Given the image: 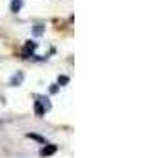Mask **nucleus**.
I'll return each mask as SVG.
<instances>
[{"mask_svg": "<svg viewBox=\"0 0 149 158\" xmlns=\"http://www.w3.org/2000/svg\"><path fill=\"white\" fill-rule=\"evenodd\" d=\"M36 47H37V43H36V41H28V43L24 45V48H23V56H24V58H28V54H32V52L36 50Z\"/></svg>", "mask_w": 149, "mask_h": 158, "instance_id": "1", "label": "nucleus"}, {"mask_svg": "<svg viewBox=\"0 0 149 158\" xmlns=\"http://www.w3.org/2000/svg\"><path fill=\"white\" fill-rule=\"evenodd\" d=\"M23 78H24V73H23V71H17V74H13V76H11L10 84H11V86H21Z\"/></svg>", "mask_w": 149, "mask_h": 158, "instance_id": "2", "label": "nucleus"}, {"mask_svg": "<svg viewBox=\"0 0 149 158\" xmlns=\"http://www.w3.org/2000/svg\"><path fill=\"white\" fill-rule=\"evenodd\" d=\"M56 151H58L56 145H45V147L39 151V154H41V156H50V154H54Z\"/></svg>", "mask_w": 149, "mask_h": 158, "instance_id": "3", "label": "nucleus"}, {"mask_svg": "<svg viewBox=\"0 0 149 158\" xmlns=\"http://www.w3.org/2000/svg\"><path fill=\"white\" fill-rule=\"evenodd\" d=\"M45 34V26L43 24H36L34 28H32V35L34 37H39V35H43Z\"/></svg>", "mask_w": 149, "mask_h": 158, "instance_id": "4", "label": "nucleus"}, {"mask_svg": "<svg viewBox=\"0 0 149 158\" xmlns=\"http://www.w3.org/2000/svg\"><path fill=\"white\" fill-rule=\"evenodd\" d=\"M21 8H23V0H11V4H10V10H11L13 13L21 11Z\"/></svg>", "mask_w": 149, "mask_h": 158, "instance_id": "5", "label": "nucleus"}, {"mask_svg": "<svg viewBox=\"0 0 149 158\" xmlns=\"http://www.w3.org/2000/svg\"><path fill=\"white\" fill-rule=\"evenodd\" d=\"M37 99H39L37 102H39V104H41V106L45 108V112H49V110L52 108V104H50V101H49L47 97H37Z\"/></svg>", "mask_w": 149, "mask_h": 158, "instance_id": "6", "label": "nucleus"}, {"mask_svg": "<svg viewBox=\"0 0 149 158\" xmlns=\"http://www.w3.org/2000/svg\"><path fill=\"white\" fill-rule=\"evenodd\" d=\"M34 114H36L37 117H43V115H45V108H43V106H41L37 101L34 102Z\"/></svg>", "mask_w": 149, "mask_h": 158, "instance_id": "7", "label": "nucleus"}, {"mask_svg": "<svg viewBox=\"0 0 149 158\" xmlns=\"http://www.w3.org/2000/svg\"><path fill=\"white\" fill-rule=\"evenodd\" d=\"M26 136H28V138H32V139H36V141H39V143H45V138H41L39 134H34V132H28Z\"/></svg>", "mask_w": 149, "mask_h": 158, "instance_id": "8", "label": "nucleus"}, {"mask_svg": "<svg viewBox=\"0 0 149 158\" xmlns=\"http://www.w3.org/2000/svg\"><path fill=\"white\" fill-rule=\"evenodd\" d=\"M58 84H62V86H65V84H69V78H67L65 74H62V76H58Z\"/></svg>", "mask_w": 149, "mask_h": 158, "instance_id": "9", "label": "nucleus"}, {"mask_svg": "<svg viewBox=\"0 0 149 158\" xmlns=\"http://www.w3.org/2000/svg\"><path fill=\"white\" fill-rule=\"evenodd\" d=\"M49 91H50V93H52V95H54V93H58V86H56V84H52V86H50V89H49Z\"/></svg>", "mask_w": 149, "mask_h": 158, "instance_id": "10", "label": "nucleus"}]
</instances>
